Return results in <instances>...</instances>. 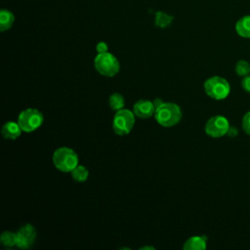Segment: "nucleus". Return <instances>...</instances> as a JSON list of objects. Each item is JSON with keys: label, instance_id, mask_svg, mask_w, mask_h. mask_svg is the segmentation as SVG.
Returning a JSON list of instances; mask_svg holds the SVG:
<instances>
[{"label": "nucleus", "instance_id": "2", "mask_svg": "<svg viewBox=\"0 0 250 250\" xmlns=\"http://www.w3.org/2000/svg\"><path fill=\"white\" fill-rule=\"evenodd\" d=\"M52 159L55 167L64 173L71 172V170L78 165L77 153L67 146L57 148L53 153Z\"/></svg>", "mask_w": 250, "mask_h": 250}, {"label": "nucleus", "instance_id": "16", "mask_svg": "<svg viewBox=\"0 0 250 250\" xmlns=\"http://www.w3.org/2000/svg\"><path fill=\"white\" fill-rule=\"evenodd\" d=\"M108 104L113 110H115V111L120 110V109L124 108V105H125L124 97L119 93H113L110 95V97L108 99Z\"/></svg>", "mask_w": 250, "mask_h": 250}, {"label": "nucleus", "instance_id": "17", "mask_svg": "<svg viewBox=\"0 0 250 250\" xmlns=\"http://www.w3.org/2000/svg\"><path fill=\"white\" fill-rule=\"evenodd\" d=\"M0 242L6 247H12L17 245V233L12 231H4L0 236Z\"/></svg>", "mask_w": 250, "mask_h": 250}, {"label": "nucleus", "instance_id": "11", "mask_svg": "<svg viewBox=\"0 0 250 250\" xmlns=\"http://www.w3.org/2000/svg\"><path fill=\"white\" fill-rule=\"evenodd\" d=\"M235 31L243 38H250V16H244L236 21Z\"/></svg>", "mask_w": 250, "mask_h": 250}, {"label": "nucleus", "instance_id": "23", "mask_svg": "<svg viewBox=\"0 0 250 250\" xmlns=\"http://www.w3.org/2000/svg\"><path fill=\"white\" fill-rule=\"evenodd\" d=\"M140 249H142V250H144V249H154V247H151V246H144V247H141Z\"/></svg>", "mask_w": 250, "mask_h": 250}, {"label": "nucleus", "instance_id": "19", "mask_svg": "<svg viewBox=\"0 0 250 250\" xmlns=\"http://www.w3.org/2000/svg\"><path fill=\"white\" fill-rule=\"evenodd\" d=\"M242 128L246 134L250 135V110L246 112L242 118Z\"/></svg>", "mask_w": 250, "mask_h": 250}, {"label": "nucleus", "instance_id": "14", "mask_svg": "<svg viewBox=\"0 0 250 250\" xmlns=\"http://www.w3.org/2000/svg\"><path fill=\"white\" fill-rule=\"evenodd\" d=\"M173 20H174L173 16H170L167 13H164L162 11H157L154 15V24L159 28L168 27L172 23Z\"/></svg>", "mask_w": 250, "mask_h": 250}, {"label": "nucleus", "instance_id": "13", "mask_svg": "<svg viewBox=\"0 0 250 250\" xmlns=\"http://www.w3.org/2000/svg\"><path fill=\"white\" fill-rule=\"evenodd\" d=\"M15 21L14 14L6 9L0 10V30L6 31L12 27Z\"/></svg>", "mask_w": 250, "mask_h": 250}, {"label": "nucleus", "instance_id": "18", "mask_svg": "<svg viewBox=\"0 0 250 250\" xmlns=\"http://www.w3.org/2000/svg\"><path fill=\"white\" fill-rule=\"evenodd\" d=\"M234 69L237 75L244 77L250 73V64L248 62L241 60L236 62Z\"/></svg>", "mask_w": 250, "mask_h": 250}, {"label": "nucleus", "instance_id": "3", "mask_svg": "<svg viewBox=\"0 0 250 250\" xmlns=\"http://www.w3.org/2000/svg\"><path fill=\"white\" fill-rule=\"evenodd\" d=\"M96 70L106 77H112L118 73L120 64L118 60L109 52L98 54L94 60Z\"/></svg>", "mask_w": 250, "mask_h": 250}, {"label": "nucleus", "instance_id": "5", "mask_svg": "<svg viewBox=\"0 0 250 250\" xmlns=\"http://www.w3.org/2000/svg\"><path fill=\"white\" fill-rule=\"evenodd\" d=\"M135 114L133 111L127 108L117 110L114 114L112 121V128L116 135L125 136L128 135L135 124Z\"/></svg>", "mask_w": 250, "mask_h": 250}, {"label": "nucleus", "instance_id": "12", "mask_svg": "<svg viewBox=\"0 0 250 250\" xmlns=\"http://www.w3.org/2000/svg\"><path fill=\"white\" fill-rule=\"evenodd\" d=\"M185 250H204L206 248V239L203 236H191L185 243Z\"/></svg>", "mask_w": 250, "mask_h": 250}, {"label": "nucleus", "instance_id": "4", "mask_svg": "<svg viewBox=\"0 0 250 250\" xmlns=\"http://www.w3.org/2000/svg\"><path fill=\"white\" fill-rule=\"evenodd\" d=\"M207 96L214 100L226 99L230 91L229 82L221 76H212L208 78L203 85Z\"/></svg>", "mask_w": 250, "mask_h": 250}, {"label": "nucleus", "instance_id": "21", "mask_svg": "<svg viewBox=\"0 0 250 250\" xmlns=\"http://www.w3.org/2000/svg\"><path fill=\"white\" fill-rule=\"evenodd\" d=\"M96 50H97L98 54L105 53V52H107V50H108V46H107V44H106L105 42L101 41V42H99V43L97 44V46H96Z\"/></svg>", "mask_w": 250, "mask_h": 250}, {"label": "nucleus", "instance_id": "7", "mask_svg": "<svg viewBox=\"0 0 250 250\" xmlns=\"http://www.w3.org/2000/svg\"><path fill=\"white\" fill-rule=\"evenodd\" d=\"M204 130L208 136L213 138H220L229 133V123L225 116L215 115L208 119Z\"/></svg>", "mask_w": 250, "mask_h": 250}, {"label": "nucleus", "instance_id": "8", "mask_svg": "<svg viewBox=\"0 0 250 250\" xmlns=\"http://www.w3.org/2000/svg\"><path fill=\"white\" fill-rule=\"evenodd\" d=\"M17 246L21 249L29 248L35 238H36V230L32 225H24L22 226L17 232Z\"/></svg>", "mask_w": 250, "mask_h": 250}, {"label": "nucleus", "instance_id": "9", "mask_svg": "<svg viewBox=\"0 0 250 250\" xmlns=\"http://www.w3.org/2000/svg\"><path fill=\"white\" fill-rule=\"evenodd\" d=\"M134 114L142 119H146L154 115L155 108L153 103L148 100H139L133 106Z\"/></svg>", "mask_w": 250, "mask_h": 250}, {"label": "nucleus", "instance_id": "1", "mask_svg": "<svg viewBox=\"0 0 250 250\" xmlns=\"http://www.w3.org/2000/svg\"><path fill=\"white\" fill-rule=\"evenodd\" d=\"M154 118L163 127H173L182 118L181 107L174 103H163L155 110Z\"/></svg>", "mask_w": 250, "mask_h": 250}, {"label": "nucleus", "instance_id": "22", "mask_svg": "<svg viewBox=\"0 0 250 250\" xmlns=\"http://www.w3.org/2000/svg\"><path fill=\"white\" fill-rule=\"evenodd\" d=\"M152 103H153V105H154V108H155V110L164 103L162 100H160L159 98H156V99H154L153 101H152Z\"/></svg>", "mask_w": 250, "mask_h": 250}, {"label": "nucleus", "instance_id": "10", "mask_svg": "<svg viewBox=\"0 0 250 250\" xmlns=\"http://www.w3.org/2000/svg\"><path fill=\"white\" fill-rule=\"evenodd\" d=\"M22 132V129L21 128L20 124L15 121H8L6 122L2 129L1 134L2 136L7 140H16L18 139Z\"/></svg>", "mask_w": 250, "mask_h": 250}, {"label": "nucleus", "instance_id": "15", "mask_svg": "<svg viewBox=\"0 0 250 250\" xmlns=\"http://www.w3.org/2000/svg\"><path fill=\"white\" fill-rule=\"evenodd\" d=\"M71 177L72 179L75 181V182H78V183H82V182H85L87 179H88V176H89V171L86 167H84L83 165H77L75 166L71 172Z\"/></svg>", "mask_w": 250, "mask_h": 250}, {"label": "nucleus", "instance_id": "6", "mask_svg": "<svg viewBox=\"0 0 250 250\" xmlns=\"http://www.w3.org/2000/svg\"><path fill=\"white\" fill-rule=\"evenodd\" d=\"M44 121L43 114L36 108H25L19 114L18 123L25 133H31L39 128Z\"/></svg>", "mask_w": 250, "mask_h": 250}, {"label": "nucleus", "instance_id": "20", "mask_svg": "<svg viewBox=\"0 0 250 250\" xmlns=\"http://www.w3.org/2000/svg\"><path fill=\"white\" fill-rule=\"evenodd\" d=\"M241 86L244 91H246L247 93L250 94V75L249 74L243 77V79L241 81Z\"/></svg>", "mask_w": 250, "mask_h": 250}]
</instances>
